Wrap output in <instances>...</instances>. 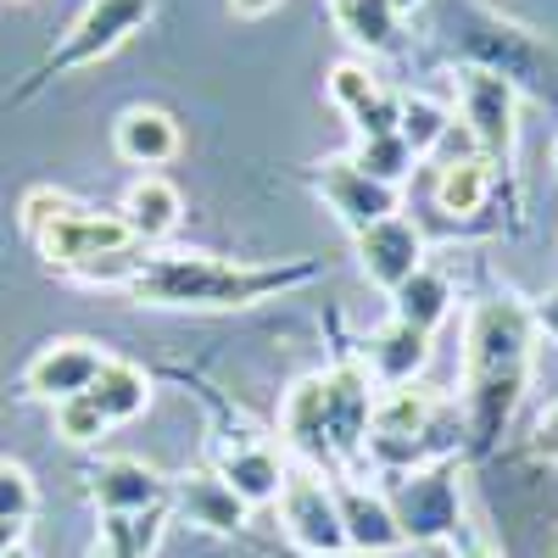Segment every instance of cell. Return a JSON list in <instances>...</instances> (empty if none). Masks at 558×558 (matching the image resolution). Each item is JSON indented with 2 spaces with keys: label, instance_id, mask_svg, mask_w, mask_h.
I'll return each mask as SVG.
<instances>
[{
  "label": "cell",
  "instance_id": "obj_29",
  "mask_svg": "<svg viewBox=\"0 0 558 558\" xmlns=\"http://www.w3.org/2000/svg\"><path fill=\"white\" fill-rule=\"evenodd\" d=\"M375 96H380V84H375V73H368V68H357V62H336V68H330V101H336L347 118H357Z\"/></svg>",
  "mask_w": 558,
  "mask_h": 558
},
{
  "label": "cell",
  "instance_id": "obj_34",
  "mask_svg": "<svg viewBox=\"0 0 558 558\" xmlns=\"http://www.w3.org/2000/svg\"><path fill=\"white\" fill-rule=\"evenodd\" d=\"M413 7H425V0H391V12L402 17V12H413Z\"/></svg>",
  "mask_w": 558,
  "mask_h": 558
},
{
  "label": "cell",
  "instance_id": "obj_19",
  "mask_svg": "<svg viewBox=\"0 0 558 558\" xmlns=\"http://www.w3.org/2000/svg\"><path fill=\"white\" fill-rule=\"evenodd\" d=\"M425 357H430V336L408 330L402 318H391L386 330L368 341V368H375L386 386H408L418 368H425Z\"/></svg>",
  "mask_w": 558,
  "mask_h": 558
},
{
  "label": "cell",
  "instance_id": "obj_21",
  "mask_svg": "<svg viewBox=\"0 0 558 558\" xmlns=\"http://www.w3.org/2000/svg\"><path fill=\"white\" fill-rule=\"evenodd\" d=\"M279 418H286V436H291L296 452L330 458V436H324V375L296 380L291 397H286V413H279Z\"/></svg>",
  "mask_w": 558,
  "mask_h": 558
},
{
  "label": "cell",
  "instance_id": "obj_35",
  "mask_svg": "<svg viewBox=\"0 0 558 558\" xmlns=\"http://www.w3.org/2000/svg\"><path fill=\"white\" fill-rule=\"evenodd\" d=\"M0 558H34V553H28L23 542H12V547H7V553H0Z\"/></svg>",
  "mask_w": 558,
  "mask_h": 558
},
{
  "label": "cell",
  "instance_id": "obj_20",
  "mask_svg": "<svg viewBox=\"0 0 558 558\" xmlns=\"http://www.w3.org/2000/svg\"><path fill=\"white\" fill-rule=\"evenodd\" d=\"M492 184H497L492 157H458V162H447V168L436 173V207H441L447 218H470V213L486 207Z\"/></svg>",
  "mask_w": 558,
  "mask_h": 558
},
{
  "label": "cell",
  "instance_id": "obj_39",
  "mask_svg": "<svg viewBox=\"0 0 558 558\" xmlns=\"http://www.w3.org/2000/svg\"><path fill=\"white\" fill-rule=\"evenodd\" d=\"M553 168H558V146H553Z\"/></svg>",
  "mask_w": 558,
  "mask_h": 558
},
{
  "label": "cell",
  "instance_id": "obj_3",
  "mask_svg": "<svg viewBox=\"0 0 558 558\" xmlns=\"http://www.w3.org/2000/svg\"><path fill=\"white\" fill-rule=\"evenodd\" d=\"M23 229L28 241L39 246V257L51 263L57 274L84 279L101 257H123L134 252V229L123 223V213H96V207H78L62 191H28L23 196Z\"/></svg>",
  "mask_w": 558,
  "mask_h": 558
},
{
  "label": "cell",
  "instance_id": "obj_23",
  "mask_svg": "<svg viewBox=\"0 0 558 558\" xmlns=\"http://www.w3.org/2000/svg\"><path fill=\"white\" fill-rule=\"evenodd\" d=\"M447 307H452V286H447L436 268H418L408 286L397 291V313L391 318H402L408 330H418V336H430L436 324L447 318Z\"/></svg>",
  "mask_w": 558,
  "mask_h": 558
},
{
  "label": "cell",
  "instance_id": "obj_26",
  "mask_svg": "<svg viewBox=\"0 0 558 558\" xmlns=\"http://www.w3.org/2000/svg\"><path fill=\"white\" fill-rule=\"evenodd\" d=\"M368 179H380V184H391V191H402V179L413 173V146L402 134H375V140H357V157H352Z\"/></svg>",
  "mask_w": 558,
  "mask_h": 558
},
{
  "label": "cell",
  "instance_id": "obj_7",
  "mask_svg": "<svg viewBox=\"0 0 558 558\" xmlns=\"http://www.w3.org/2000/svg\"><path fill=\"white\" fill-rule=\"evenodd\" d=\"M313 184H318L324 207H330L352 229V235H363V229H375L380 218H397L402 213V191H391V184H380V179H368L352 157L324 162Z\"/></svg>",
  "mask_w": 558,
  "mask_h": 558
},
{
  "label": "cell",
  "instance_id": "obj_27",
  "mask_svg": "<svg viewBox=\"0 0 558 558\" xmlns=\"http://www.w3.org/2000/svg\"><path fill=\"white\" fill-rule=\"evenodd\" d=\"M57 413H51V425H57V436L62 441H73V447H89V441H101L112 425H107V413L89 402V391L84 397H68V402H51Z\"/></svg>",
  "mask_w": 558,
  "mask_h": 558
},
{
  "label": "cell",
  "instance_id": "obj_22",
  "mask_svg": "<svg viewBox=\"0 0 558 558\" xmlns=\"http://www.w3.org/2000/svg\"><path fill=\"white\" fill-rule=\"evenodd\" d=\"M330 17L363 51H397V12L391 0H330Z\"/></svg>",
  "mask_w": 558,
  "mask_h": 558
},
{
  "label": "cell",
  "instance_id": "obj_33",
  "mask_svg": "<svg viewBox=\"0 0 558 558\" xmlns=\"http://www.w3.org/2000/svg\"><path fill=\"white\" fill-rule=\"evenodd\" d=\"M279 7V0H229V12H235V17H268Z\"/></svg>",
  "mask_w": 558,
  "mask_h": 558
},
{
  "label": "cell",
  "instance_id": "obj_30",
  "mask_svg": "<svg viewBox=\"0 0 558 558\" xmlns=\"http://www.w3.org/2000/svg\"><path fill=\"white\" fill-rule=\"evenodd\" d=\"M352 123H357V134H363V140H375V134H397V123H402V96H386V89H380V96L368 101Z\"/></svg>",
  "mask_w": 558,
  "mask_h": 558
},
{
  "label": "cell",
  "instance_id": "obj_37",
  "mask_svg": "<svg viewBox=\"0 0 558 558\" xmlns=\"http://www.w3.org/2000/svg\"><path fill=\"white\" fill-rule=\"evenodd\" d=\"M463 558H497L492 547H470V553H463Z\"/></svg>",
  "mask_w": 558,
  "mask_h": 558
},
{
  "label": "cell",
  "instance_id": "obj_25",
  "mask_svg": "<svg viewBox=\"0 0 558 558\" xmlns=\"http://www.w3.org/2000/svg\"><path fill=\"white\" fill-rule=\"evenodd\" d=\"M452 123H458V112H447L441 101H430V96H408V101H402V123H397V134L413 146V157H430L441 140H447Z\"/></svg>",
  "mask_w": 558,
  "mask_h": 558
},
{
  "label": "cell",
  "instance_id": "obj_14",
  "mask_svg": "<svg viewBox=\"0 0 558 558\" xmlns=\"http://www.w3.org/2000/svg\"><path fill=\"white\" fill-rule=\"evenodd\" d=\"M218 475H223V486L235 492L246 508H263V502H279L286 463H279L274 447H263V441H229L223 458H218Z\"/></svg>",
  "mask_w": 558,
  "mask_h": 558
},
{
  "label": "cell",
  "instance_id": "obj_38",
  "mask_svg": "<svg viewBox=\"0 0 558 558\" xmlns=\"http://www.w3.org/2000/svg\"><path fill=\"white\" fill-rule=\"evenodd\" d=\"M324 558H368V553H352V547H347V553H324Z\"/></svg>",
  "mask_w": 558,
  "mask_h": 558
},
{
  "label": "cell",
  "instance_id": "obj_15",
  "mask_svg": "<svg viewBox=\"0 0 558 558\" xmlns=\"http://www.w3.org/2000/svg\"><path fill=\"white\" fill-rule=\"evenodd\" d=\"M112 146L134 168H162V162L179 157V123L162 107H129L112 123Z\"/></svg>",
  "mask_w": 558,
  "mask_h": 558
},
{
  "label": "cell",
  "instance_id": "obj_16",
  "mask_svg": "<svg viewBox=\"0 0 558 558\" xmlns=\"http://www.w3.org/2000/svg\"><path fill=\"white\" fill-rule=\"evenodd\" d=\"M179 218H184V196L173 191L162 173H146V179L129 184V196H123V223L134 229L140 246L168 241L173 229H179Z\"/></svg>",
  "mask_w": 558,
  "mask_h": 558
},
{
  "label": "cell",
  "instance_id": "obj_24",
  "mask_svg": "<svg viewBox=\"0 0 558 558\" xmlns=\"http://www.w3.org/2000/svg\"><path fill=\"white\" fill-rule=\"evenodd\" d=\"M157 536H162V508H151V514H101V536L89 558H151Z\"/></svg>",
  "mask_w": 558,
  "mask_h": 558
},
{
  "label": "cell",
  "instance_id": "obj_12",
  "mask_svg": "<svg viewBox=\"0 0 558 558\" xmlns=\"http://www.w3.org/2000/svg\"><path fill=\"white\" fill-rule=\"evenodd\" d=\"M89 497H96L101 514H151V508H162L168 486H162V475L151 470V463L107 458L101 470L89 475Z\"/></svg>",
  "mask_w": 558,
  "mask_h": 558
},
{
  "label": "cell",
  "instance_id": "obj_1",
  "mask_svg": "<svg viewBox=\"0 0 558 558\" xmlns=\"http://www.w3.org/2000/svg\"><path fill=\"white\" fill-rule=\"evenodd\" d=\"M318 263L291 268H252L207 252H146L140 274L129 279V296L146 307H252L263 296H279L291 286H307Z\"/></svg>",
  "mask_w": 558,
  "mask_h": 558
},
{
  "label": "cell",
  "instance_id": "obj_17",
  "mask_svg": "<svg viewBox=\"0 0 558 558\" xmlns=\"http://www.w3.org/2000/svg\"><path fill=\"white\" fill-rule=\"evenodd\" d=\"M173 502H179V514L191 520V525L218 531V536H235L246 525V514H252V508L223 486V475H184L179 492H173Z\"/></svg>",
  "mask_w": 558,
  "mask_h": 558
},
{
  "label": "cell",
  "instance_id": "obj_28",
  "mask_svg": "<svg viewBox=\"0 0 558 558\" xmlns=\"http://www.w3.org/2000/svg\"><path fill=\"white\" fill-rule=\"evenodd\" d=\"M34 508H39V492H34L28 470H23V463H12V458H0V525L23 531L34 520Z\"/></svg>",
  "mask_w": 558,
  "mask_h": 558
},
{
  "label": "cell",
  "instance_id": "obj_10",
  "mask_svg": "<svg viewBox=\"0 0 558 558\" xmlns=\"http://www.w3.org/2000/svg\"><path fill=\"white\" fill-rule=\"evenodd\" d=\"M391 508L408 542H436L458 525V486L447 470H418V475H402Z\"/></svg>",
  "mask_w": 558,
  "mask_h": 558
},
{
  "label": "cell",
  "instance_id": "obj_6",
  "mask_svg": "<svg viewBox=\"0 0 558 558\" xmlns=\"http://www.w3.org/2000/svg\"><path fill=\"white\" fill-rule=\"evenodd\" d=\"M279 520H286V536L324 558V553H347V531H341V508L336 492L324 486L313 470H286V486H279Z\"/></svg>",
  "mask_w": 558,
  "mask_h": 558
},
{
  "label": "cell",
  "instance_id": "obj_9",
  "mask_svg": "<svg viewBox=\"0 0 558 558\" xmlns=\"http://www.w3.org/2000/svg\"><path fill=\"white\" fill-rule=\"evenodd\" d=\"M107 352L96 341H51L28 368H23V391L39 397V402H68V397H84L96 386Z\"/></svg>",
  "mask_w": 558,
  "mask_h": 558
},
{
  "label": "cell",
  "instance_id": "obj_11",
  "mask_svg": "<svg viewBox=\"0 0 558 558\" xmlns=\"http://www.w3.org/2000/svg\"><path fill=\"white\" fill-rule=\"evenodd\" d=\"M368 418H375V397H368V368H336L324 375V436L330 452H363L368 441Z\"/></svg>",
  "mask_w": 558,
  "mask_h": 558
},
{
  "label": "cell",
  "instance_id": "obj_36",
  "mask_svg": "<svg viewBox=\"0 0 558 558\" xmlns=\"http://www.w3.org/2000/svg\"><path fill=\"white\" fill-rule=\"evenodd\" d=\"M12 542H17V531H12V525H0V553H7Z\"/></svg>",
  "mask_w": 558,
  "mask_h": 558
},
{
  "label": "cell",
  "instance_id": "obj_5",
  "mask_svg": "<svg viewBox=\"0 0 558 558\" xmlns=\"http://www.w3.org/2000/svg\"><path fill=\"white\" fill-rule=\"evenodd\" d=\"M514 78H502L497 68H463L458 73V123L470 129L481 157H508L514 151Z\"/></svg>",
  "mask_w": 558,
  "mask_h": 558
},
{
  "label": "cell",
  "instance_id": "obj_32",
  "mask_svg": "<svg viewBox=\"0 0 558 558\" xmlns=\"http://www.w3.org/2000/svg\"><path fill=\"white\" fill-rule=\"evenodd\" d=\"M531 318H536V330H542V336L558 341V291H547V296L531 307Z\"/></svg>",
  "mask_w": 558,
  "mask_h": 558
},
{
  "label": "cell",
  "instance_id": "obj_8",
  "mask_svg": "<svg viewBox=\"0 0 558 558\" xmlns=\"http://www.w3.org/2000/svg\"><path fill=\"white\" fill-rule=\"evenodd\" d=\"M357 263H363V274L375 279L380 291H402L408 279L425 268V235H418V223L413 218H380L375 229H363L357 235Z\"/></svg>",
  "mask_w": 558,
  "mask_h": 558
},
{
  "label": "cell",
  "instance_id": "obj_18",
  "mask_svg": "<svg viewBox=\"0 0 558 558\" xmlns=\"http://www.w3.org/2000/svg\"><path fill=\"white\" fill-rule=\"evenodd\" d=\"M89 402H96L107 413V425H129L134 413H146L151 402V380L140 363H123V357H107L96 386H89Z\"/></svg>",
  "mask_w": 558,
  "mask_h": 558
},
{
  "label": "cell",
  "instance_id": "obj_2",
  "mask_svg": "<svg viewBox=\"0 0 558 558\" xmlns=\"http://www.w3.org/2000/svg\"><path fill=\"white\" fill-rule=\"evenodd\" d=\"M531 330L536 318L520 302H481L470 318V347H463V380H470V413L475 436L492 441L508 413L520 408L525 375H531Z\"/></svg>",
  "mask_w": 558,
  "mask_h": 558
},
{
  "label": "cell",
  "instance_id": "obj_31",
  "mask_svg": "<svg viewBox=\"0 0 558 558\" xmlns=\"http://www.w3.org/2000/svg\"><path fill=\"white\" fill-rule=\"evenodd\" d=\"M531 452L536 458H558V408L542 418V425H536V441H531Z\"/></svg>",
  "mask_w": 558,
  "mask_h": 558
},
{
  "label": "cell",
  "instance_id": "obj_13",
  "mask_svg": "<svg viewBox=\"0 0 558 558\" xmlns=\"http://www.w3.org/2000/svg\"><path fill=\"white\" fill-rule=\"evenodd\" d=\"M336 508H341V531H347V547L352 553H391L402 547V525H397V508L391 497L380 492H363V486H336Z\"/></svg>",
  "mask_w": 558,
  "mask_h": 558
},
{
  "label": "cell",
  "instance_id": "obj_4",
  "mask_svg": "<svg viewBox=\"0 0 558 558\" xmlns=\"http://www.w3.org/2000/svg\"><path fill=\"white\" fill-rule=\"evenodd\" d=\"M151 23V0H89L84 7V17L62 34V45L51 57H45L34 73H28V84L17 89V101L23 96H34L39 84H51V78H68L73 68H89V62H101V57H112L118 45L129 39V34H140Z\"/></svg>",
  "mask_w": 558,
  "mask_h": 558
}]
</instances>
